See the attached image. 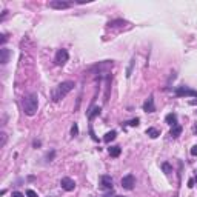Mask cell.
<instances>
[{"mask_svg": "<svg viewBox=\"0 0 197 197\" xmlns=\"http://www.w3.org/2000/svg\"><path fill=\"white\" fill-rule=\"evenodd\" d=\"M74 82H71V80H66V82H62L60 85H57L56 88H54V91H52V102L54 103H57V102H60L62 98H65L72 89H74Z\"/></svg>", "mask_w": 197, "mask_h": 197, "instance_id": "cell-1", "label": "cell"}, {"mask_svg": "<svg viewBox=\"0 0 197 197\" xmlns=\"http://www.w3.org/2000/svg\"><path fill=\"white\" fill-rule=\"evenodd\" d=\"M22 105H23V113L26 116H34L37 113V110H39V97H37V94L33 92V94L26 95L23 98Z\"/></svg>", "mask_w": 197, "mask_h": 197, "instance_id": "cell-2", "label": "cell"}, {"mask_svg": "<svg viewBox=\"0 0 197 197\" xmlns=\"http://www.w3.org/2000/svg\"><path fill=\"white\" fill-rule=\"evenodd\" d=\"M176 95L177 97H197V91L191 89L189 86H177L176 88Z\"/></svg>", "mask_w": 197, "mask_h": 197, "instance_id": "cell-3", "label": "cell"}, {"mask_svg": "<svg viewBox=\"0 0 197 197\" xmlns=\"http://www.w3.org/2000/svg\"><path fill=\"white\" fill-rule=\"evenodd\" d=\"M68 59H69V54H68V51L66 49H59L57 52H56V57H54V63L57 65V66H62V65H65L66 62H68Z\"/></svg>", "mask_w": 197, "mask_h": 197, "instance_id": "cell-4", "label": "cell"}, {"mask_svg": "<svg viewBox=\"0 0 197 197\" xmlns=\"http://www.w3.org/2000/svg\"><path fill=\"white\" fill-rule=\"evenodd\" d=\"M49 8H54V10H68L72 3L71 2H63V0H52V2L48 3Z\"/></svg>", "mask_w": 197, "mask_h": 197, "instance_id": "cell-5", "label": "cell"}, {"mask_svg": "<svg viewBox=\"0 0 197 197\" xmlns=\"http://www.w3.org/2000/svg\"><path fill=\"white\" fill-rule=\"evenodd\" d=\"M60 186L65 189V191H74L75 188V182L71 179V177H63L60 180Z\"/></svg>", "mask_w": 197, "mask_h": 197, "instance_id": "cell-6", "label": "cell"}, {"mask_svg": "<svg viewBox=\"0 0 197 197\" xmlns=\"http://www.w3.org/2000/svg\"><path fill=\"white\" fill-rule=\"evenodd\" d=\"M134 185H136V179H134L133 174H128V176H125V177L122 179V186H123L125 189H133Z\"/></svg>", "mask_w": 197, "mask_h": 197, "instance_id": "cell-7", "label": "cell"}, {"mask_svg": "<svg viewBox=\"0 0 197 197\" xmlns=\"http://www.w3.org/2000/svg\"><path fill=\"white\" fill-rule=\"evenodd\" d=\"M100 186L105 189H113V179L111 176H102L100 177Z\"/></svg>", "mask_w": 197, "mask_h": 197, "instance_id": "cell-8", "label": "cell"}, {"mask_svg": "<svg viewBox=\"0 0 197 197\" xmlns=\"http://www.w3.org/2000/svg\"><path fill=\"white\" fill-rule=\"evenodd\" d=\"M143 111H146V113H154V111H156V106H154V97H153V95H149L148 100L143 103Z\"/></svg>", "mask_w": 197, "mask_h": 197, "instance_id": "cell-9", "label": "cell"}, {"mask_svg": "<svg viewBox=\"0 0 197 197\" xmlns=\"http://www.w3.org/2000/svg\"><path fill=\"white\" fill-rule=\"evenodd\" d=\"M10 57H11V51L10 49H6V48L0 49V62H2V65H6L10 62Z\"/></svg>", "mask_w": 197, "mask_h": 197, "instance_id": "cell-10", "label": "cell"}, {"mask_svg": "<svg viewBox=\"0 0 197 197\" xmlns=\"http://www.w3.org/2000/svg\"><path fill=\"white\" fill-rule=\"evenodd\" d=\"M165 122H166L168 125H171V126H176V125H177V114H174V113H169V114H166V117H165Z\"/></svg>", "mask_w": 197, "mask_h": 197, "instance_id": "cell-11", "label": "cell"}, {"mask_svg": "<svg viewBox=\"0 0 197 197\" xmlns=\"http://www.w3.org/2000/svg\"><path fill=\"white\" fill-rule=\"evenodd\" d=\"M180 134H182V126H180V125L172 126V128H171V131H169V136H171V137H174V139H176V137H179Z\"/></svg>", "mask_w": 197, "mask_h": 197, "instance_id": "cell-12", "label": "cell"}, {"mask_svg": "<svg viewBox=\"0 0 197 197\" xmlns=\"http://www.w3.org/2000/svg\"><path fill=\"white\" fill-rule=\"evenodd\" d=\"M146 136H149L151 139H157V137L160 136V131L156 129V128H148V129H146Z\"/></svg>", "mask_w": 197, "mask_h": 197, "instance_id": "cell-13", "label": "cell"}, {"mask_svg": "<svg viewBox=\"0 0 197 197\" xmlns=\"http://www.w3.org/2000/svg\"><path fill=\"white\" fill-rule=\"evenodd\" d=\"M120 153H122V149H120V146H117V145H114V146L110 148V156H111V157H119Z\"/></svg>", "mask_w": 197, "mask_h": 197, "instance_id": "cell-14", "label": "cell"}, {"mask_svg": "<svg viewBox=\"0 0 197 197\" xmlns=\"http://www.w3.org/2000/svg\"><path fill=\"white\" fill-rule=\"evenodd\" d=\"M91 111H92V113H89V114H88V119H89V120H92V119H94V117H97V116H100L102 108H100V106H95V108H92Z\"/></svg>", "mask_w": 197, "mask_h": 197, "instance_id": "cell-15", "label": "cell"}, {"mask_svg": "<svg viewBox=\"0 0 197 197\" xmlns=\"http://www.w3.org/2000/svg\"><path fill=\"white\" fill-rule=\"evenodd\" d=\"M116 137H117V133H116V131H110V133H106V134H105L103 140H105L106 143H110V142H111V140H114Z\"/></svg>", "mask_w": 197, "mask_h": 197, "instance_id": "cell-16", "label": "cell"}, {"mask_svg": "<svg viewBox=\"0 0 197 197\" xmlns=\"http://www.w3.org/2000/svg\"><path fill=\"white\" fill-rule=\"evenodd\" d=\"M162 169L165 171V174H171V172H172V168H171V165H169L168 162H163V163H162Z\"/></svg>", "mask_w": 197, "mask_h": 197, "instance_id": "cell-17", "label": "cell"}, {"mask_svg": "<svg viewBox=\"0 0 197 197\" xmlns=\"http://www.w3.org/2000/svg\"><path fill=\"white\" fill-rule=\"evenodd\" d=\"M120 25H126L125 20H111L108 23V26H120Z\"/></svg>", "mask_w": 197, "mask_h": 197, "instance_id": "cell-18", "label": "cell"}, {"mask_svg": "<svg viewBox=\"0 0 197 197\" xmlns=\"http://www.w3.org/2000/svg\"><path fill=\"white\" fill-rule=\"evenodd\" d=\"M134 63H136V60H134V59H131V63H129V66H128V69H126V77H131V72H133Z\"/></svg>", "mask_w": 197, "mask_h": 197, "instance_id": "cell-19", "label": "cell"}, {"mask_svg": "<svg viewBox=\"0 0 197 197\" xmlns=\"http://www.w3.org/2000/svg\"><path fill=\"white\" fill-rule=\"evenodd\" d=\"M77 134H79V125H77V123H74V125H72V128H71V136H72V137H75Z\"/></svg>", "mask_w": 197, "mask_h": 197, "instance_id": "cell-20", "label": "cell"}, {"mask_svg": "<svg viewBox=\"0 0 197 197\" xmlns=\"http://www.w3.org/2000/svg\"><path fill=\"white\" fill-rule=\"evenodd\" d=\"M139 122H140V120H139V119L136 117V119L129 120V122H128V125H129V126H137V125H139Z\"/></svg>", "mask_w": 197, "mask_h": 197, "instance_id": "cell-21", "label": "cell"}, {"mask_svg": "<svg viewBox=\"0 0 197 197\" xmlns=\"http://www.w3.org/2000/svg\"><path fill=\"white\" fill-rule=\"evenodd\" d=\"M26 195H28V197H39V195H37V192H36V191H33V189H28V191H26Z\"/></svg>", "mask_w": 197, "mask_h": 197, "instance_id": "cell-22", "label": "cell"}, {"mask_svg": "<svg viewBox=\"0 0 197 197\" xmlns=\"http://www.w3.org/2000/svg\"><path fill=\"white\" fill-rule=\"evenodd\" d=\"M189 153H191V156H194V157H195V156H197V145H194V146L191 148V151H189Z\"/></svg>", "mask_w": 197, "mask_h": 197, "instance_id": "cell-23", "label": "cell"}, {"mask_svg": "<svg viewBox=\"0 0 197 197\" xmlns=\"http://www.w3.org/2000/svg\"><path fill=\"white\" fill-rule=\"evenodd\" d=\"M11 197H25V194H22V192H19V191H14V192L11 194Z\"/></svg>", "mask_w": 197, "mask_h": 197, "instance_id": "cell-24", "label": "cell"}, {"mask_svg": "<svg viewBox=\"0 0 197 197\" xmlns=\"http://www.w3.org/2000/svg\"><path fill=\"white\" fill-rule=\"evenodd\" d=\"M5 143H6V134L2 133V146H5Z\"/></svg>", "mask_w": 197, "mask_h": 197, "instance_id": "cell-25", "label": "cell"}, {"mask_svg": "<svg viewBox=\"0 0 197 197\" xmlns=\"http://www.w3.org/2000/svg\"><path fill=\"white\" fill-rule=\"evenodd\" d=\"M52 157H54V151H52L51 154H48V156H46V160H48V162H51V159H52Z\"/></svg>", "mask_w": 197, "mask_h": 197, "instance_id": "cell-26", "label": "cell"}, {"mask_svg": "<svg viewBox=\"0 0 197 197\" xmlns=\"http://www.w3.org/2000/svg\"><path fill=\"white\" fill-rule=\"evenodd\" d=\"M188 186H189V188L194 186V179H189V180H188Z\"/></svg>", "mask_w": 197, "mask_h": 197, "instance_id": "cell-27", "label": "cell"}, {"mask_svg": "<svg viewBox=\"0 0 197 197\" xmlns=\"http://www.w3.org/2000/svg\"><path fill=\"white\" fill-rule=\"evenodd\" d=\"M6 42V36L5 34H2V43H5Z\"/></svg>", "mask_w": 197, "mask_h": 197, "instance_id": "cell-28", "label": "cell"}, {"mask_svg": "<svg viewBox=\"0 0 197 197\" xmlns=\"http://www.w3.org/2000/svg\"><path fill=\"white\" fill-rule=\"evenodd\" d=\"M189 105H197V100H191V102H189Z\"/></svg>", "mask_w": 197, "mask_h": 197, "instance_id": "cell-29", "label": "cell"}, {"mask_svg": "<svg viewBox=\"0 0 197 197\" xmlns=\"http://www.w3.org/2000/svg\"><path fill=\"white\" fill-rule=\"evenodd\" d=\"M116 197H125V195H116Z\"/></svg>", "mask_w": 197, "mask_h": 197, "instance_id": "cell-30", "label": "cell"}, {"mask_svg": "<svg viewBox=\"0 0 197 197\" xmlns=\"http://www.w3.org/2000/svg\"><path fill=\"white\" fill-rule=\"evenodd\" d=\"M174 197H177V195H174Z\"/></svg>", "mask_w": 197, "mask_h": 197, "instance_id": "cell-31", "label": "cell"}]
</instances>
